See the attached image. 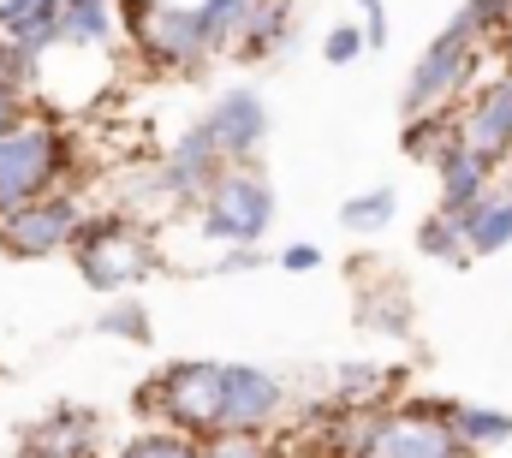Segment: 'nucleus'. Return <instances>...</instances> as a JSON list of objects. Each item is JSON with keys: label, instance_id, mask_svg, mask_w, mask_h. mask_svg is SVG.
<instances>
[{"label": "nucleus", "instance_id": "obj_5", "mask_svg": "<svg viewBox=\"0 0 512 458\" xmlns=\"http://www.w3.org/2000/svg\"><path fill=\"white\" fill-rule=\"evenodd\" d=\"M483 60L489 48L465 42L453 24L417 54V66L405 72V90H399V119H417V114H447L471 96V84L483 78Z\"/></svg>", "mask_w": 512, "mask_h": 458}, {"label": "nucleus", "instance_id": "obj_17", "mask_svg": "<svg viewBox=\"0 0 512 458\" xmlns=\"http://www.w3.org/2000/svg\"><path fill=\"white\" fill-rule=\"evenodd\" d=\"M405 393V369H387V363H340L328 375V405H346V411H382L399 405Z\"/></svg>", "mask_w": 512, "mask_h": 458}, {"label": "nucleus", "instance_id": "obj_36", "mask_svg": "<svg viewBox=\"0 0 512 458\" xmlns=\"http://www.w3.org/2000/svg\"><path fill=\"white\" fill-rule=\"evenodd\" d=\"M501 185H507V191H512V161H507V179H501Z\"/></svg>", "mask_w": 512, "mask_h": 458}, {"label": "nucleus", "instance_id": "obj_1", "mask_svg": "<svg viewBox=\"0 0 512 458\" xmlns=\"http://www.w3.org/2000/svg\"><path fill=\"white\" fill-rule=\"evenodd\" d=\"M78 179H84V137L54 108L36 102L24 119L0 125V215L48 191H78Z\"/></svg>", "mask_w": 512, "mask_h": 458}, {"label": "nucleus", "instance_id": "obj_33", "mask_svg": "<svg viewBox=\"0 0 512 458\" xmlns=\"http://www.w3.org/2000/svg\"><path fill=\"white\" fill-rule=\"evenodd\" d=\"M328 256H322V244H310V238H292V244H280L274 250V268L280 274H316Z\"/></svg>", "mask_w": 512, "mask_h": 458}, {"label": "nucleus", "instance_id": "obj_2", "mask_svg": "<svg viewBox=\"0 0 512 458\" xmlns=\"http://www.w3.org/2000/svg\"><path fill=\"white\" fill-rule=\"evenodd\" d=\"M66 256H72L78 280L90 292H102V298H126V292L149 286L167 268L161 244H155V227H143L126 209H90Z\"/></svg>", "mask_w": 512, "mask_h": 458}, {"label": "nucleus", "instance_id": "obj_11", "mask_svg": "<svg viewBox=\"0 0 512 458\" xmlns=\"http://www.w3.org/2000/svg\"><path fill=\"white\" fill-rule=\"evenodd\" d=\"M453 119H459V137L489 167H507L512 161V66H495L489 78H477L471 96L453 108Z\"/></svg>", "mask_w": 512, "mask_h": 458}, {"label": "nucleus", "instance_id": "obj_21", "mask_svg": "<svg viewBox=\"0 0 512 458\" xmlns=\"http://www.w3.org/2000/svg\"><path fill=\"white\" fill-rule=\"evenodd\" d=\"M358 322L370 334H382V340H405L411 334V292L393 286V280H376V292L364 286L358 292Z\"/></svg>", "mask_w": 512, "mask_h": 458}, {"label": "nucleus", "instance_id": "obj_24", "mask_svg": "<svg viewBox=\"0 0 512 458\" xmlns=\"http://www.w3.org/2000/svg\"><path fill=\"white\" fill-rule=\"evenodd\" d=\"M453 30H459L465 42L501 54V42L512 36V0H465V6L453 12Z\"/></svg>", "mask_w": 512, "mask_h": 458}, {"label": "nucleus", "instance_id": "obj_9", "mask_svg": "<svg viewBox=\"0 0 512 458\" xmlns=\"http://www.w3.org/2000/svg\"><path fill=\"white\" fill-rule=\"evenodd\" d=\"M197 125L209 131V143L221 149L227 167H262V149H268V131H274L262 90H251V84L221 90V96L197 114Z\"/></svg>", "mask_w": 512, "mask_h": 458}, {"label": "nucleus", "instance_id": "obj_25", "mask_svg": "<svg viewBox=\"0 0 512 458\" xmlns=\"http://www.w3.org/2000/svg\"><path fill=\"white\" fill-rule=\"evenodd\" d=\"M102 340H120V345H149L155 340V322H149V304L137 298V292H126V298H108L102 304V316L90 322Z\"/></svg>", "mask_w": 512, "mask_h": 458}, {"label": "nucleus", "instance_id": "obj_3", "mask_svg": "<svg viewBox=\"0 0 512 458\" xmlns=\"http://www.w3.org/2000/svg\"><path fill=\"white\" fill-rule=\"evenodd\" d=\"M221 369L227 363H215V357H179V363L155 369L131 393V405L155 429H179L191 441H209V435H221Z\"/></svg>", "mask_w": 512, "mask_h": 458}, {"label": "nucleus", "instance_id": "obj_34", "mask_svg": "<svg viewBox=\"0 0 512 458\" xmlns=\"http://www.w3.org/2000/svg\"><path fill=\"white\" fill-rule=\"evenodd\" d=\"M358 30H364L370 54H382L387 36H393V24H387V0H358Z\"/></svg>", "mask_w": 512, "mask_h": 458}, {"label": "nucleus", "instance_id": "obj_22", "mask_svg": "<svg viewBox=\"0 0 512 458\" xmlns=\"http://www.w3.org/2000/svg\"><path fill=\"white\" fill-rule=\"evenodd\" d=\"M36 84H42V66L0 42V125H12L36 108Z\"/></svg>", "mask_w": 512, "mask_h": 458}, {"label": "nucleus", "instance_id": "obj_31", "mask_svg": "<svg viewBox=\"0 0 512 458\" xmlns=\"http://www.w3.org/2000/svg\"><path fill=\"white\" fill-rule=\"evenodd\" d=\"M364 54H370V42H364L358 24H334V30L322 36V60H328V66H358Z\"/></svg>", "mask_w": 512, "mask_h": 458}, {"label": "nucleus", "instance_id": "obj_6", "mask_svg": "<svg viewBox=\"0 0 512 458\" xmlns=\"http://www.w3.org/2000/svg\"><path fill=\"white\" fill-rule=\"evenodd\" d=\"M131 54H137V66L149 78H203L221 60V48L209 42L197 6H185V0H155L143 30L131 36Z\"/></svg>", "mask_w": 512, "mask_h": 458}, {"label": "nucleus", "instance_id": "obj_15", "mask_svg": "<svg viewBox=\"0 0 512 458\" xmlns=\"http://www.w3.org/2000/svg\"><path fill=\"white\" fill-rule=\"evenodd\" d=\"M292 48H298V6H286V0H256L227 54L245 60V66H262V60H286Z\"/></svg>", "mask_w": 512, "mask_h": 458}, {"label": "nucleus", "instance_id": "obj_38", "mask_svg": "<svg viewBox=\"0 0 512 458\" xmlns=\"http://www.w3.org/2000/svg\"><path fill=\"white\" fill-rule=\"evenodd\" d=\"M12 458H18V453H12Z\"/></svg>", "mask_w": 512, "mask_h": 458}, {"label": "nucleus", "instance_id": "obj_19", "mask_svg": "<svg viewBox=\"0 0 512 458\" xmlns=\"http://www.w3.org/2000/svg\"><path fill=\"white\" fill-rule=\"evenodd\" d=\"M459 232H465V256L483 262V256H501L512 250V191L495 179V191H483L465 215H453Z\"/></svg>", "mask_w": 512, "mask_h": 458}, {"label": "nucleus", "instance_id": "obj_28", "mask_svg": "<svg viewBox=\"0 0 512 458\" xmlns=\"http://www.w3.org/2000/svg\"><path fill=\"white\" fill-rule=\"evenodd\" d=\"M114 458H203V441H191V435H179V429H137L131 441L114 447Z\"/></svg>", "mask_w": 512, "mask_h": 458}, {"label": "nucleus", "instance_id": "obj_26", "mask_svg": "<svg viewBox=\"0 0 512 458\" xmlns=\"http://www.w3.org/2000/svg\"><path fill=\"white\" fill-rule=\"evenodd\" d=\"M459 131V119H453V108L447 114H417V119H399V149H405V161H435V149L447 143Z\"/></svg>", "mask_w": 512, "mask_h": 458}, {"label": "nucleus", "instance_id": "obj_10", "mask_svg": "<svg viewBox=\"0 0 512 458\" xmlns=\"http://www.w3.org/2000/svg\"><path fill=\"white\" fill-rule=\"evenodd\" d=\"M286 405H292L286 375H274L262 363H227L221 369V429H233V435H274Z\"/></svg>", "mask_w": 512, "mask_h": 458}, {"label": "nucleus", "instance_id": "obj_13", "mask_svg": "<svg viewBox=\"0 0 512 458\" xmlns=\"http://www.w3.org/2000/svg\"><path fill=\"white\" fill-rule=\"evenodd\" d=\"M155 167H161V179H167V191H173V203L179 209H197V197L227 173V161H221V149L209 143V131L191 119L161 155H155Z\"/></svg>", "mask_w": 512, "mask_h": 458}, {"label": "nucleus", "instance_id": "obj_30", "mask_svg": "<svg viewBox=\"0 0 512 458\" xmlns=\"http://www.w3.org/2000/svg\"><path fill=\"white\" fill-rule=\"evenodd\" d=\"M256 268H274V250H268V244H227V250L209 262L215 280H239V274H256Z\"/></svg>", "mask_w": 512, "mask_h": 458}, {"label": "nucleus", "instance_id": "obj_29", "mask_svg": "<svg viewBox=\"0 0 512 458\" xmlns=\"http://www.w3.org/2000/svg\"><path fill=\"white\" fill-rule=\"evenodd\" d=\"M197 6V18H203V30H209V42L227 54L233 48V36H239V24L251 18V6L256 0H191Z\"/></svg>", "mask_w": 512, "mask_h": 458}, {"label": "nucleus", "instance_id": "obj_7", "mask_svg": "<svg viewBox=\"0 0 512 458\" xmlns=\"http://www.w3.org/2000/svg\"><path fill=\"white\" fill-rule=\"evenodd\" d=\"M84 215H90L84 191H48L36 203H18V209L0 215V256H12V262L66 256L78 227H84Z\"/></svg>", "mask_w": 512, "mask_h": 458}, {"label": "nucleus", "instance_id": "obj_23", "mask_svg": "<svg viewBox=\"0 0 512 458\" xmlns=\"http://www.w3.org/2000/svg\"><path fill=\"white\" fill-rule=\"evenodd\" d=\"M399 221V191L393 185H364V191H352L346 203H340V227L358 232V238H376Z\"/></svg>", "mask_w": 512, "mask_h": 458}, {"label": "nucleus", "instance_id": "obj_14", "mask_svg": "<svg viewBox=\"0 0 512 458\" xmlns=\"http://www.w3.org/2000/svg\"><path fill=\"white\" fill-rule=\"evenodd\" d=\"M429 167H435V185H441V203H435V209H447V215H465V209H471L483 191H495V179H501V167H489L459 131L435 149Z\"/></svg>", "mask_w": 512, "mask_h": 458}, {"label": "nucleus", "instance_id": "obj_4", "mask_svg": "<svg viewBox=\"0 0 512 458\" xmlns=\"http://www.w3.org/2000/svg\"><path fill=\"white\" fill-rule=\"evenodd\" d=\"M197 232L209 244H268V232L280 221V197L268 185L262 167H227L203 197H197Z\"/></svg>", "mask_w": 512, "mask_h": 458}, {"label": "nucleus", "instance_id": "obj_37", "mask_svg": "<svg viewBox=\"0 0 512 458\" xmlns=\"http://www.w3.org/2000/svg\"><path fill=\"white\" fill-rule=\"evenodd\" d=\"M286 6H310V0H286Z\"/></svg>", "mask_w": 512, "mask_h": 458}, {"label": "nucleus", "instance_id": "obj_20", "mask_svg": "<svg viewBox=\"0 0 512 458\" xmlns=\"http://www.w3.org/2000/svg\"><path fill=\"white\" fill-rule=\"evenodd\" d=\"M453 435H459V447L465 453H495V447H507L512 441V411L501 405H477V399H459V411H453V423H447Z\"/></svg>", "mask_w": 512, "mask_h": 458}, {"label": "nucleus", "instance_id": "obj_27", "mask_svg": "<svg viewBox=\"0 0 512 458\" xmlns=\"http://www.w3.org/2000/svg\"><path fill=\"white\" fill-rule=\"evenodd\" d=\"M417 250H423V262H447V268L471 262V256H465V232H459V221H453L447 209H429V215H423Z\"/></svg>", "mask_w": 512, "mask_h": 458}, {"label": "nucleus", "instance_id": "obj_8", "mask_svg": "<svg viewBox=\"0 0 512 458\" xmlns=\"http://www.w3.org/2000/svg\"><path fill=\"white\" fill-rule=\"evenodd\" d=\"M340 458H477V453H465L447 423L411 417L405 405H382V411H364L352 447Z\"/></svg>", "mask_w": 512, "mask_h": 458}, {"label": "nucleus", "instance_id": "obj_12", "mask_svg": "<svg viewBox=\"0 0 512 458\" xmlns=\"http://www.w3.org/2000/svg\"><path fill=\"white\" fill-rule=\"evenodd\" d=\"M108 429L90 405H54L18 429V458H102Z\"/></svg>", "mask_w": 512, "mask_h": 458}, {"label": "nucleus", "instance_id": "obj_18", "mask_svg": "<svg viewBox=\"0 0 512 458\" xmlns=\"http://www.w3.org/2000/svg\"><path fill=\"white\" fill-rule=\"evenodd\" d=\"M120 18L114 0H60V48L54 54H114Z\"/></svg>", "mask_w": 512, "mask_h": 458}, {"label": "nucleus", "instance_id": "obj_32", "mask_svg": "<svg viewBox=\"0 0 512 458\" xmlns=\"http://www.w3.org/2000/svg\"><path fill=\"white\" fill-rule=\"evenodd\" d=\"M268 447H274V435H233V429H221V435L203 441V458H268Z\"/></svg>", "mask_w": 512, "mask_h": 458}, {"label": "nucleus", "instance_id": "obj_35", "mask_svg": "<svg viewBox=\"0 0 512 458\" xmlns=\"http://www.w3.org/2000/svg\"><path fill=\"white\" fill-rule=\"evenodd\" d=\"M155 12V0H114V18H120V42H131L143 30V18Z\"/></svg>", "mask_w": 512, "mask_h": 458}, {"label": "nucleus", "instance_id": "obj_16", "mask_svg": "<svg viewBox=\"0 0 512 458\" xmlns=\"http://www.w3.org/2000/svg\"><path fill=\"white\" fill-rule=\"evenodd\" d=\"M0 42L42 66L60 48V0H0Z\"/></svg>", "mask_w": 512, "mask_h": 458}]
</instances>
